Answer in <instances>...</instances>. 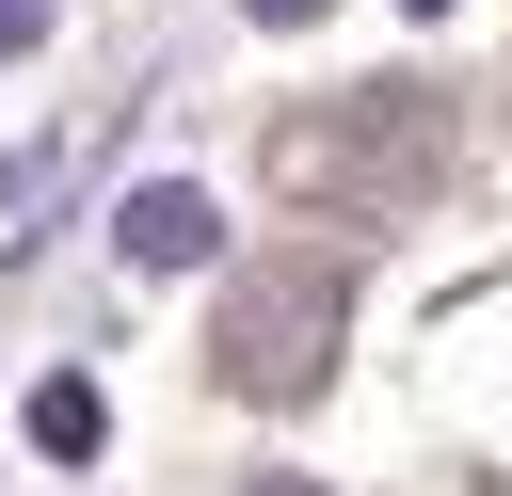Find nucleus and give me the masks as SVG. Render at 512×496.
Listing matches in <instances>:
<instances>
[{
  "label": "nucleus",
  "mask_w": 512,
  "mask_h": 496,
  "mask_svg": "<svg viewBox=\"0 0 512 496\" xmlns=\"http://www.w3.org/2000/svg\"><path fill=\"white\" fill-rule=\"evenodd\" d=\"M336 320H352V272H336V256H256V272L224 288L208 352H224V384H240V400H320Z\"/></svg>",
  "instance_id": "obj_1"
},
{
  "label": "nucleus",
  "mask_w": 512,
  "mask_h": 496,
  "mask_svg": "<svg viewBox=\"0 0 512 496\" xmlns=\"http://www.w3.org/2000/svg\"><path fill=\"white\" fill-rule=\"evenodd\" d=\"M96 432H112L96 384H32V448H48V464H96Z\"/></svg>",
  "instance_id": "obj_4"
},
{
  "label": "nucleus",
  "mask_w": 512,
  "mask_h": 496,
  "mask_svg": "<svg viewBox=\"0 0 512 496\" xmlns=\"http://www.w3.org/2000/svg\"><path fill=\"white\" fill-rule=\"evenodd\" d=\"M432 128H448L432 96H336V112L288 128V192H352V208L368 192H416L432 176Z\"/></svg>",
  "instance_id": "obj_2"
},
{
  "label": "nucleus",
  "mask_w": 512,
  "mask_h": 496,
  "mask_svg": "<svg viewBox=\"0 0 512 496\" xmlns=\"http://www.w3.org/2000/svg\"><path fill=\"white\" fill-rule=\"evenodd\" d=\"M112 256H128V272H192V256H224V208H208L192 176H144V192L112 208Z\"/></svg>",
  "instance_id": "obj_3"
},
{
  "label": "nucleus",
  "mask_w": 512,
  "mask_h": 496,
  "mask_svg": "<svg viewBox=\"0 0 512 496\" xmlns=\"http://www.w3.org/2000/svg\"><path fill=\"white\" fill-rule=\"evenodd\" d=\"M32 32H48V0H0V64H16V48H32Z\"/></svg>",
  "instance_id": "obj_5"
},
{
  "label": "nucleus",
  "mask_w": 512,
  "mask_h": 496,
  "mask_svg": "<svg viewBox=\"0 0 512 496\" xmlns=\"http://www.w3.org/2000/svg\"><path fill=\"white\" fill-rule=\"evenodd\" d=\"M240 16H272V32H304V16H336V0H240Z\"/></svg>",
  "instance_id": "obj_6"
},
{
  "label": "nucleus",
  "mask_w": 512,
  "mask_h": 496,
  "mask_svg": "<svg viewBox=\"0 0 512 496\" xmlns=\"http://www.w3.org/2000/svg\"><path fill=\"white\" fill-rule=\"evenodd\" d=\"M400 16H448V0H400Z\"/></svg>",
  "instance_id": "obj_7"
}]
</instances>
